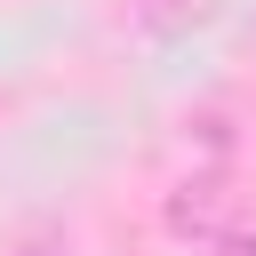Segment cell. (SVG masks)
<instances>
[{
    "instance_id": "obj_1",
    "label": "cell",
    "mask_w": 256,
    "mask_h": 256,
    "mask_svg": "<svg viewBox=\"0 0 256 256\" xmlns=\"http://www.w3.org/2000/svg\"><path fill=\"white\" fill-rule=\"evenodd\" d=\"M160 216H168L176 240H200V248H208L216 232H232V176H224V168H192V176L168 192Z\"/></svg>"
},
{
    "instance_id": "obj_2",
    "label": "cell",
    "mask_w": 256,
    "mask_h": 256,
    "mask_svg": "<svg viewBox=\"0 0 256 256\" xmlns=\"http://www.w3.org/2000/svg\"><path fill=\"white\" fill-rule=\"evenodd\" d=\"M200 16H208V0H144L152 32H176V24H200Z\"/></svg>"
},
{
    "instance_id": "obj_3",
    "label": "cell",
    "mask_w": 256,
    "mask_h": 256,
    "mask_svg": "<svg viewBox=\"0 0 256 256\" xmlns=\"http://www.w3.org/2000/svg\"><path fill=\"white\" fill-rule=\"evenodd\" d=\"M208 256H256V224H232V232H216V240H208Z\"/></svg>"
},
{
    "instance_id": "obj_4",
    "label": "cell",
    "mask_w": 256,
    "mask_h": 256,
    "mask_svg": "<svg viewBox=\"0 0 256 256\" xmlns=\"http://www.w3.org/2000/svg\"><path fill=\"white\" fill-rule=\"evenodd\" d=\"M16 256H64V248H56V240H48V232H32V240H24V248H16Z\"/></svg>"
}]
</instances>
